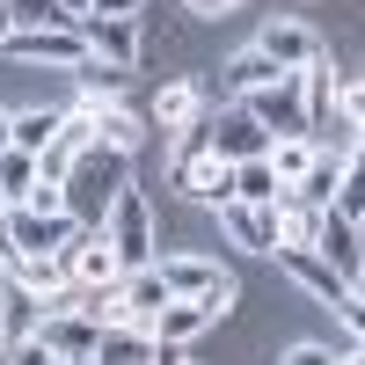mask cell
I'll return each instance as SVG.
<instances>
[{
    "mask_svg": "<svg viewBox=\"0 0 365 365\" xmlns=\"http://www.w3.org/2000/svg\"><path fill=\"white\" fill-rule=\"evenodd\" d=\"M66 212L73 227H103V212L117 205V190H132V154H110V146H88V154L66 168Z\"/></svg>",
    "mask_w": 365,
    "mask_h": 365,
    "instance_id": "6da1fadb",
    "label": "cell"
},
{
    "mask_svg": "<svg viewBox=\"0 0 365 365\" xmlns=\"http://www.w3.org/2000/svg\"><path fill=\"white\" fill-rule=\"evenodd\" d=\"M103 241L117 249L125 270L161 263V234H154V205H146V190H117V205L103 212Z\"/></svg>",
    "mask_w": 365,
    "mask_h": 365,
    "instance_id": "7a4b0ae2",
    "label": "cell"
},
{
    "mask_svg": "<svg viewBox=\"0 0 365 365\" xmlns=\"http://www.w3.org/2000/svg\"><path fill=\"white\" fill-rule=\"evenodd\" d=\"M205 139H212V154H220L227 168H241V161H263V125L241 103H220V110H205Z\"/></svg>",
    "mask_w": 365,
    "mask_h": 365,
    "instance_id": "3957f363",
    "label": "cell"
},
{
    "mask_svg": "<svg viewBox=\"0 0 365 365\" xmlns=\"http://www.w3.org/2000/svg\"><path fill=\"white\" fill-rule=\"evenodd\" d=\"M270 263H278V270H285V278L307 292V299H322L329 314H344L351 299H358V285H344V278H336V270H329L314 249H270Z\"/></svg>",
    "mask_w": 365,
    "mask_h": 365,
    "instance_id": "277c9868",
    "label": "cell"
},
{
    "mask_svg": "<svg viewBox=\"0 0 365 365\" xmlns=\"http://www.w3.org/2000/svg\"><path fill=\"white\" fill-rule=\"evenodd\" d=\"M241 110L263 125V139H307V110H299L292 73H285V81H270V88H249V96H241Z\"/></svg>",
    "mask_w": 365,
    "mask_h": 365,
    "instance_id": "5b68a950",
    "label": "cell"
},
{
    "mask_svg": "<svg viewBox=\"0 0 365 365\" xmlns=\"http://www.w3.org/2000/svg\"><path fill=\"white\" fill-rule=\"evenodd\" d=\"M8 241H15V256H58L66 241L81 234L73 227V212H22V205H8Z\"/></svg>",
    "mask_w": 365,
    "mask_h": 365,
    "instance_id": "8992f818",
    "label": "cell"
},
{
    "mask_svg": "<svg viewBox=\"0 0 365 365\" xmlns=\"http://www.w3.org/2000/svg\"><path fill=\"white\" fill-rule=\"evenodd\" d=\"M66 270H73L81 292H117V278H125V263H117V249L103 241V227H81V234H73Z\"/></svg>",
    "mask_w": 365,
    "mask_h": 365,
    "instance_id": "52a82bcc",
    "label": "cell"
},
{
    "mask_svg": "<svg viewBox=\"0 0 365 365\" xmlns=\"http://www.w3.org/2000/svg\"><path fill=\"white\" fill-rule=\"evenodd\" d=\"M8 58H22V66H81L88 44L81 29H8V44H0Z\"/></svg>",
    "mask_w": 365,
    "mask_h": 365,
    "instance_id": "ba28073f",
    "label": "cell"
},
{
    "mask_svg": "<svg viewBox=\"0 0 365 365\" xmlns=\"http://www.w3.org/2000/svg\"><path fill=\"white\" fill-rule=\"evenodd\" d=\"M314 256L336 270L344 285H358V263H365V256H358V220H351V212L322 205V220H314Z\"/></svg>",
    "mask_w": 365,
    "mask_h": 365,
    "instance_id": "9c48e42d",
    "label": "cell"
},
{
    "mask_svg": "<svg viewBox=\"0 0 365 365\" xmlns=\"http://www.w3.org/2000/svg\"><path fill=\"white\" fill-rule=\"evenodd\" d=\"M256 51H263V58H270V66H278V73H299V66H314V58H322V37H314L307 22L278 15V22H263Z\"/></svg>",
    "mask_w": 365,
    "mask_h": 365,
    "instance_id": "30bf717a",
    "label": "cell"
},
{
    "mask_svg": "<svg viewBox=\"0 0 365 365\" xmlns=\"http://www.w3.org/2000/svg\"><path fill=\"white\" fill-rule=\"evenodd\" d=\"M29 336H37L51 358H66V365H81V358H96V336L103 329L88 322L81 307H66V314H37V329H29Z\"/></svg>",
    "mask_w": 365,
    "mask_h": 365,
    "instance_id": "8fae6325",
    "label": "cell"
},
{
    "mask_svg": "<svg viewBox=\"0 0 365 365\" xmlns=\"http://www.w3.org/2000/svg\"><path fill=\"white\" fill-rule=\"evenodd\" d=\"M81 44H88V58H103V66H117V73H132V66H139V22L81 15Z\"/></svg>",
    "mask_w": 365,
    "mask_h": 365,
    "instance_id": "7c38bea8",
    "label": "cell"
},
{
    "mask_svg": "<svg viewBox=\"0 0 365 365\" xmlns=\"http://www.w3.org/2000/svg\"><path fill=\"white\" fill-rule=\"evenodd\" d=\"M154 270H161V285H168V299H212V292H220V285L234 278V270H220L212 256H161Z\"/></svg>",
    "mask_w": 365,
    "mask_h": 365,
    "instance_id": "4fadbf2b",
    "label": "cell"
},
{
    "mask_svg": "<svg viewBox=\"0 0 365 365\" xmlns=\"http://www.w3.org/2000/svg\"><path fill=\"white\" fill-rule=\"evenodd\" d=\"M212 322H220V314H212V299H168V307L154 314V344H161V351H190Z\"/></svg>",
    "mask_w": 365,
    "mask_h": 365,
    "instance_id": "5bb4252c",
    "label": "cell"
},
{
    "mask_svg": "<svg viewBox=\"0 0 365 365\" xmlns=\"http://www.w3.org/2000/svg\"><path fill=\"white\" fill-rule=\"evenodd\" d=\"M175 190L197 197V205H227L234 197V168L220 154H197V161H175Z\"/></svg>",
    "mask_w": 365,
    "mask_h": 365,
    "instance_id": "9a60e30c",
    "label": "cell"
},
{
    "mask_svg": "<svg viewBox=\"0 0 365 365\" xmlns=\"http://www.w3.org/2000/svg\"><path fill=\"white\" fill-rule=\"evenodd\" d=\"M292 88H299V110H307V139H314L329 125V110H336V66H329V51L314 58V66H299Z\"/></svg>",
    "mask_w": 365,
    "mask_h": 365,
    "instance_id": "2e32d148",
    "label": "cell"
},
{
    "mask_svg": "<svg viewBox=\"0 0 365 365\" xmlns=\"http://www.w3.org/2000/svg\"><path fill=\"white\" fill-rule=\"evenodd\" d=\"M220 212V227H227V241L241 256H270V212L263 205H241V197H227V205H212Z\"/></svg>",
    "mask_w": 365,
    "mask_h": 365,
    "instance_id": "e0dca14e",
    "label": "cell"
},
{
    "mask_svg": "<svg viewBox=\"0 0 365 365\" xmlns=\"http://www.w3.org/2000/svg\"><path fill=\"white\" fill-rule=\"evenodd\" d=\"M197 117H205V81H190V73L161 81V96H154V125H161V132H182V125H197Z\"/></svg>",
    "mask_w": 365,
    "mask_h": 365,
    "instance_id": "ac0fdd59",
    "label": "cell"
},
{
    "mask_svg": "<svg viewBox=\"0 0 365 365\" xmlns=\"http://www.w3.org/2000/svg\"><path fill=\"white\" fill-rule=\"evenodd\" d=\"M351 175H358V168H344L336 154H314V161H307V175L292 182V197L307 205V212H322V205H336V190H344Z\"/></svg>",
    "mask_w": 365,
    "mask_h": 365,
    "instance_id": "d6986e66",
    "label": "cell"
},
{
    "mask_svg": "<svg viewBox=\"0 0 365 365\" xmlns=\"http://www.w3.org/2000/svg\"><path fill=\"white\" fill-rule=\"evenodd\" d=\"M81 117H96V110H117V103H125V73H117V66H103V58H81Z\"/></svg>",
    "mask_w": 365,
    "mask_h": 365,
    "instance_id": "ffe728a7",
    "label": "cell"
},
{
    "mask_svg": "<svg viewBox=\"0 0 365 365\" xmlns=\"http://www.w3.org/2000/svg\"><path fill=\"white\" fill-rule=\"evenodd\" d=\"M161 344L146 336V329H103L96 336V365H154Z\"/></svg>",
    "mask_w": 365,
    "mask_h": 365,
    "instance_id": "44dd1931",
    "label": "cell"
},
{
    "mask_svg": "<svg viewBox=\"0 0 365 365\" xmlns=\"http://www.w3.org/2000/svg\"><path fill=\"white\" fill-rule=\"evenodd\" d=\"M88 125H96V146H110V154H139V146H146V117H132L125 103H117V110H96Z\"/></svg>",
    "mask_w": 365,
    "mask_h": 365,
    "instance_id": "7402d4cb",
    "label": "cell"
},
{
    "mask_svg": "<svg viewBox=\"0 0 365 365\" xmlns=\"http://www.w3.org/2000/svg\"><path fill=\"white\" fill-rule=\"evenodd\" d=\"M58 117H66V110H22V117H8V146H15V154H29V161H37L44 146L58 139Z\"/></svg>",
    "mask_w": 365,
    "mask_h": 365,
    "instance_id": "603a6c76",
    "label": "cell"
},
{
    "mask_svg": "<svg viewBox=\"0 0 365 365\" xmlns=\"http://www.w3.org/2000/svg\"><path fill=\"white\" fill-rule=\"evenodd\" d=\"M270 81H285V73H278V66H270V58H263L256 44H249V51H234V58H227V73H220V88H227V96H234V103H241V96H249V88H270Z\"/></svg>",
    "mask_w": 365,
    "mask_h": 365,
    "instance_id": "cb8c5ba5",
    "label": "cell"
},
{
    "mask_svg": "<svg viewBox=\"0 0 365 365\" xmlns=\"http://www.w3.org/2000/svg\"><path fill=\"white\" fill-rule=\"evenodd\" d=\"M37 314H44V307H37V299H29V292L8 278V270H0V336H8V344H22L29 329H37Z\"/></svg>",
    "mask_w": 365,
    "mask_h": 365,
    "instance_id": "d4e9b609",
    "label": "cell"
},
{
    "mask_svg": "<svg viewBox=\"0 0 365 365\" xmlns=\"http://www.w3.org/2000/svg\"><path fill=\"white\" fill-rule=\"evenodd\" d=\"M307 161H314V139H270V146H263V168L278 175L285 190H292L299 175H307Z\"/></svg>",
    "mask_w": 365,
    "mask_h": 365,
    "instance_id": "484cf974",
    "label": "cell"
},
{
    "mask_svg": "<svg viewBox=\"0 0 365 365\" xmlns=\"http://www.w3.org/2000/svg\"><path fill=\"white\" fill-rule=\"evenodd\" d=\"M234 197H241V205H263V212H270V205L285 197V182L270 175L263 161H241V168H234Z\"/></svg>",
    "mask_w": 365,
    "mask_h": 365,
    "instance_id": "4316f807",
    "label": "cell"
},
{
    "mask_svg": "<svg viewBox=\"0 0 365 365\" xmlns=\"http://www.w3.org/2000/svg\"><path fill=\"white\" fill-rule=\"evenodd\" d=\"M29 182H37V161L8 146V154H0V190H8V205H22V190H29Z\"/></svg>",
    "mask_w": 365,
    "mask_h": 365,
    "instance_id": "83f0119b",
    "label": "cell"
},
{
    "mask_svg": "<svg viewBox=\"0 0 365 365\" xmlns=\"http://www.w3.org/2000/svg\"><path fill=\"white\" fill-rule=\"evenodd\" d=\"M22 212H66V190H58V182H29V190H22Z\"/></svg>",
    "mask_w": 365,
    "mask_h": 365,
    "instance_id": "f1b7e54d",
    "label": "cell"
},
{
    "mask_svg": "<svg viewBox=\"0 0 365 365\" xmlns=\"http://www.w3.org/2000/svg\"><path fill=\"white\" fill-rule=\"evenodd\" d=\"M88 15H103V22H139V0H88Z\"/></svg>",
    "mask_w": 365,
    "mask_h": 365,
    "instance_id": "f546056e",
    "label": "cell"
},
{
    "mask_svg": "<svg viewBox=\"0 0 365 365\" xmlns=\"http://www.w3.org/2000/svg\"><path fill=\"white\" fill-rule=\"evenodd\" d=\"M278 365H336V351H322V344H292Z\"/></svg>",
    "mask_w": 365,
    "mask_h": 365,
    "instance_id": "4dcf8cb0",
    "label": "cell"
},
{
    "mask_svg": "<svg viewBox=\"0 0 365 365\" xmlns=\"http://www.w3.org/2000/svg\"><path fill=\"white\" fill-rule=\"evenodd\" d=\"M336 103H344V117H351V125H358V110H365V88H358V81H351V73H344V81H336Z\"/></svg>",
    "mask_w": 365,
    "mask_h": 365,
    "instance_id": "1f68e13d",
    "label": "cell"
},
{
    "mask_svg": "<svg viewBox=\"0 0 365 365\" xmlns=\"http://www.w3.org/2000/svg\"><path fill=\"white\" fill-rule=\"evenodd\" d=\"M182 8H190V15H197V22H220V15H227V8H241V0H182Z\"/></svg>",
    "mask_w": 365,
    "mask_h": 365,
    "instance_id": "d6a6232c",
    "label": "cell"
},
{
    "mask_svg": "<svg viewBox=\"0 0 365 365\" xmlns=\"http://www.w3.org/2000/svg\"><path fill=\"white\" fill-rule=\"evenodd\" d=\"M51 8H58V22H66V29H81V15H88V0H51Z\"/></svg>",
    "mask_w": 365,
    "mask_h": 365,
    "instance_id": "836d02e7",
    "label": "cell"
},
{
    "mask_svg": "<svg viewBox=\"0 0 365 365\" xmlns=\"http://www.w3.org/2000/svg\"><path fill=\"white\" fill-rule=\"evenodd\" d=\"M0 270H15V241H8V227H0Z\"/></svg>",
    "mask_w": 365,
    "mask_h": 365,
    "instance_id": "e575fe53",
    "label": "cell"
},
{
    "mask_svg": "<svg viewBox=\"0 0 365 365\" xmlns=\"http://www.w3.org/2000/svg\"><path fill=\"white\" fill-rule=\"evenodd\" d=\"M8 29H15V15H8V0H0V44H8Z\"/></svg>",
    "mask_w": 365,
    "mask_h": 365,
    "instance_id": "d590c367",
    "label": "cell"
},
{
    "mask_svg": "<svg viewBox=\"0 0 365 365\" xmlns=\"http://www.w3.org/2000/svg\"><path fill=\"white\" fill-rule=\"evenodd\" d=\"M8 117H15V110H0V154H8Z\"/></svg>",
    "mask_w": 365,
    "mask_h": 365,
    "instance_id": "8d00e7d4",
    "label": "cell"
},
{
    "mask_svg": "<svg viewBox=\"0 0 365 365\" xmlns=\"http://www.w3.org/2000/svg\"><path fill=\"white\" fill-rule=\"evenodd\" d=\"M336 365H365V358H358V351H344V358H336Z\"/></svg>",
    "mask_w": 365,
    "mask_h": 365,
    "instance_id": "74e56055",
    "label": "cell"
},
{
    "mask_svg": "<svg viewBox=\"0 0 365 365\" xmlns=\"http://www.w3.org/2000/svg\"><path fill=\"white\" fill-rule=\"evenodd\" d=\"M0 220H8V190H0Z\"/></svg>",
    "mask_w": 365,
    "mask_h": 365,
    "instance_id": "f35d334b",
    "label": "cell"
}]
</instances>
